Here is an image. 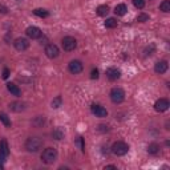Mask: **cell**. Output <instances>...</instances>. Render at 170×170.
Returning <instances> with one entry per match:
<instances>
[{"mask_svg": "<svg viewBox=\"0 0 170 170\" xmlns=\"http://www.w3.org/2000/svg\"><path fill=\"white\" fill-rule=\"evenodd\" d=\"M41 160H43V162L47 163V165L53 163L57 160V150L53 148H47L45 150L43 151V154H41Z\"/></svg>", "mask_w": 170, "mask_h": 170, "instance_id": "cell-1", "label": "cell"}, {"mask_svg": "<svg viewBox=\"0 0 170 170\" xmlns=\"http://www.w3.org/2000/svg\"><path fill=\"white\" fill-rule=\"evenodd\" d=\"M43 146V141H41L39 137H31V138L27 140L25 142V149L31 153H36L39 151V149Z\"/></svg>", "mask_w": 170, "mask_h": 170, "instance_id": "cell-2", "label": "cell"}, {"mask_svg": "<svg viewBox=\"0 0 170 170\" xmlns=\"http://www.w3.org/2000/svg\"><path fill=\"white\" fill-rule=\"evenodd\" d=\"M112 151L116 154V156H125V154L129 151V146H128V144H125V142H122V141H117V142L113 144Z\"/></svg>", "mask_w": 170, "mask_h": 170, "instance_id": "cell-3", "label": "cell"}, {"mask_svg": "<svg viewBox=\"0 0 170 170\" xmlns=\"http://www.w3.org/2000/svg\"><path fill=\"white\" fill-rule=\"evenodd\" d=\"M110 100L114 104H120L125 100V92L121 88H113L110 91Z\"/></svg>", "mask_w": 170, "mask_h": 170, "instance_id": "cell-4", "label": "cell"}, {"mask_svg": "<svg viewBox=\"0 0 170 170\" xmlns=\"http://www.w3.org/2000/svg\"><path fill=\"white\" fill-rule=\"evenodd\" d=\"M77 47V40L72 36H67L62 39V48L67 52H72V50L76 49Z\"/></svg>", "mask_w": 170, "mask_h": 170, "instance_id": "cell-5", "label": "cell"}, {"mask_svg": "<svg viewBox=\"0 0 170 170\" xmlns=\"http://www.w3.org/2000/svg\"><path fill=\"white\" fill-rule=\"evenodd\" d=\"M59 53H60V50H59L57 45H55V44H48V45L45 47V55H47V57L56 59L59 56Z\"/></svg>", "mask_w": 170, "mask_h": 170, "instance_id": "cell-6", "label": "cell"}, {"mask_svg": "<svg viewBox=\"0 0 170 170\" xmlns=\"http://www.w3.org/2000/svg\"><path fill=\"white\" fill-rule=\"evenodd\" d=\"M169 106H170V104L166 98H160V100H157L156 104H154V109H156L157 112H165V110L169 109Z\"/></svg>", "mask_w": 170, "mask_h": 170, "instance_id": "cell-7", "label": "cell"}, {"mask_svg": "<svg viewBox=\"0 0 170 170\" xmlns=\"http://www.w3.org/2000/svg\"><path fill=\"white\" fill-rule=\"evenodd\" d=\"M13 45L17 50H25V49H28V47H29V41L24 37H19L15 40Z\"/></svg>", "mask_w": 170, "mask_h": 170, "instance_id": "cell-8", "label": "cell"}, {"mask_svg": "<svg viewBox=\"0 0 170 170\" xmlns=\"http://www.w3.org/2000/svg\"><path fill=\"white\" fill-rule=\"evenodd\" d=\"M91 110L96 117H106V116H108L106 109L102 108V106H100V105H96V104H93V105L91 106Z\"/></svg>", "mask_w": 170, "mask_h": 170, "instance_id": "cell-9", "label": "cell"}, {"mask_svg": "<svg viewBox=\"0 0 170 170\" xmlns=\"http://www.w3.org/2000/svg\"><path fill=\"white\" fill-rule=\"evenodd\" d=\"M69 71L73 74H79L82 72V62L79 60H73L69 62Z\"/></svg>", "mask_w": 170, "mask_h": 170, "instance_id": "cell-10", "label": "cell"}, {"mask_svg": "<svg viewBox=\"0 0 170 170\" xmlns=\"http://www.w3.org/2000/svg\"><path fill=\"white\" fill-rule=\"evenodd\" d=\"M25 33L29 39H39L41 36V31H40V28H37V27H28Z\"/></svg>", "mask_w": 170, "mask_h": 170, "instance_id": "cell-11", "label": "cell"}, {"mask_svg": "<svg viewBox=\"0 0 170 170\" xmlns=\"http://www.w3.org/2000/svg\"><path fill=\"white\" fill-rule=\"evenodd\" d=\"M106 76H108V79H109V80L114 81V80L120 79L121 72H120V69H117V68H109V69L106 71Z\"/></svg>", "mask_w": 170, "mask_h": 170, "instance_id": "cell-12", "label": "cell"}, {"mask_svg": "<svg viewBox=\"0 0 170 170\" xmlns=\"http://www.w3.org/2000/svg\"><path fill=\"white\" fill-rule=\"evenodd\" d=\"M154 71H156V73H165L166 71H168V61L162 60V61H158L156 64V67H154Z\"/></svg>", "mask_w": 170, "mask_h": 170, "instance_id": "cell-13", "label": "cell"}, {"mask_svg": "<svg viewBox=\"0 0 170 170\" xmlns=\"http://www.w3.org/2000/svg\"><path fill=\"white\" fill-rule=\"evenodd\" d=\"M10 154V148H8V142L5 140L0 141V157H7Z\"/></svg>", "mask_w": 170, "mask_h": 170, "instance_id": "cell-14", "label": "cell"}, {"mask_svg": "<svg viewBox=\"0 0 170 170\" xmlns=\"http://www.w3.org/2000/svg\"><path fill=\"white\" fill-rule=\"evenodd\" d=\"M7 89H8V92H10L11 94H13V96H17L19 97L20 94H22V91H20V88L17 85H15L13 82H8L7 84Z\"/></svg>", "mask_w": 170, "mask_h": 170, "instance_id": "cell-15", "label": "cell"}, {"mask_svg": "<svg viewBox=\"0 0 170 170\" xmlns=\"http://www.w3.org/2000/svg\"><path fill=\"white\" fill-rule=\"evenodd\" d=\"M114 12H116V15H118V16H124V15L128 12V8L125 4H118V5H116Z\"/></svg>", "mask_w": 170, "mask_h": 170, "instance_id": "cell-16", "label": "cell"}, {"mask_svg": "<svg viewBox=\"0 0 170 170\" xmlns=\"http://www.w3.org/2000/svg\"><path fill=\"white\" fill-rule=\"evenodd\" d=\"M10 108L13 110V112H22V110L25 109V104L23 102H12L10 105Z\"/></svg>", "mask_w": 170, "mask_h": 170, "instance_id": "cell-17", "label": "cell"}, {"mask_svg": "<svg viewBox=\"0 0 170 170\" xmlns=\"http://www.w3.org/2000/svg\"><path fill=\"white\" fill-rule=\"evenodd\" d=\"M109 13V7L108 5H100L97 8V15L98 16H106Z\"/></svg>", "mask_w": 170, "mask_h": 170, "instance_id": "cell-18", "label": "cell"}, {"mask_svg": "<svg viewBox=\"0 0 170 170\" xmlns=\"http://www.w3.org/2000/svg\"><path fill=\"white\" fill-rule=\"evenodd\" d=\"M105 27L106 28H116L117 27V20L113 19V17H109V19L105 20Z\"/></svg>", "mask_w": 170, "mask_h": 170, "instance_id": "cell-19", "label": "cell"}, {"mask_svg": "<svg viewBox=\"0 0 170 170\" xmlns=\"http://www.w3.org/2000/svg\"><path fill=\"white\" fill-rule=\"evenodd\" d=\"M160 10L162 11V12H169V11H170V1H169V0H163V1L161 3Z\"/></svg>", "mask_w": 170, "mask_h": 170, "instance_id": "cell-20", "label": "cell"}, {"mask_svg": "<svg viewBox=\"0 0 170 170\" xmlns=\"http://www.w3.org/2000/svg\"><path fill=\"white\" fill-rule=\"evenodd\" d=\"M0 121H1L7 128L11 126V121H10V118H8V116L5 114V113H0Z\"/></svg>", "mask_w": 170, "mask_h": 170, "instance_id": "cell-21", "label": "cell"}, {"mask_svg": "<svg viewBox=\"0 0 170 170\" xmlns=\"http://www.w3.org/2000/svg\"><path fill=\"white\" fill-rule=\"evenodd\" d=\"M158 150H160V146H158L157 144H150L148 146V151L150 154H157Z\"/></svg>", "mask_w": 170, "mask_h": 170, "instance_id": "cell-22", "label": "cell"}, {"mask_svg": "<svg viewBox=\"0 0 170 170\" xmlns=\"http://www.w3.org/2000/svg\"><path fill=\"white\" fill-rule=\"evenodd\" d=\"M33 13L36 15V16H40V17H47L48 16V11H45V10H40V8H37V10H35L33 11Z\"/></svg>", "mask_w": 170, "mask_h": 170, "instance_id": "cell-23", "label": "cell"}, {"mask_svg": "<svg viewBox=\"0 0 170 170\" xmlns=\"http://www.w3.org/2000/svg\"><path fill=\"white\" fill-rule=\"evenodd\" d=\"M61 102H62V100H61V97L60 96H57L55 98V100L52 101V108H55V109H57V108H60L61 106Z\"/></svg>", "mask_w": 170, "mask_h": 170, "instance_id": "cell-24", "label": "cell"}, {"mask_svg": "<svg viewBox=\"0 0 170 170\" xmlns=\"http://www.w3.org/2000/svg\"><path fill=\"white\" fill-rule=\"evenodd\" d=\"M133 4L136 8H138V10H142V8L145 7V0H133Z\"/></svg>", "mask_w": 170, "mask_h": 170, "instance_id": "cell-25", "label": "cell"}, {"mask_svg": "<svg viewBox=\"0 0 170 170\" xmlns=\"http://www.w3.org/2000/svg\"><path fill=\"white\" fill-rule=\"evenodd\" d=\"M53 136L56 137V140H61L62 136H64V133L61 132V129H56L55 132H53Z\"/></svg>", "mask_w": 170, "mask_h": 170, "instance_id": "cell-26", "label": "cell"}, {"mask_svg": "<svg viewBox=\"0 0 170 170\" xmlns=\"http://www.w3.org/2000/svg\"><path fill=\"white\" fill-rule=\"evenodd\" d=\"M137 20L141 22V23H144V22H146V20H149V16H148V15H145V13H141V15H138Z\"/></svg>", "mask_w": 170, "mask_h": 170, "instance_id": "cell-27", "label": "cell"}, {"mask_svg": "<svg viewBox=\"0 0 170 170\" xmlns=\"http://www.w3.org/2000/svg\"><path fill=\"white\" fill-rule=\"evenodd\" d=\"M91 79H92V80H96V79H98V71H97V69H93V71H92V73H91Z\"/></svg>", "mask_w": 170, "mask_h": 170, "instance_id": "cell-28", "label": "cell"}, {"mask_svg": "<svg viewBox=\"0 0 170 170\" xmlns=\"http://www.w3.org/2000/svg\"><path fill=\"white\" fill-rule=\"evenodd\" d=\"M8 76H10V69L5 68V69L3 71V79H8Z\"/></svg>", "mask_w": 170, "mask_h": 170, "instance_id": "cell-29", "label": "cell"}, {"mask_svg": "<svg viewBox=\"0 0 170 170\" xmlns=\"http://www.w3.org/2000/svg\"><path fill=\"white\" fill-rule=\"evenodd\" d=\"M0 12H1V13H7V8L0 7Z\"/></svg>", "mask_w": 170, "mask_h": 170, "instance_id": "cell-30", "label": "cell"}, {"mask_svg": "<svg viewBox=\"0 0 170 170\" xmlns=\"http://www.w3.org/2000/svg\"><path fill=\"white\" fill-rule=\"evenodd\" d=\"M105 169H116L114 165H109V166H105Z\"/></svg>", "mask_w": 170, "mask_h": 170, "instance_id": "cell-31", "label": "cell"}, {"mask_svg": "<svg viewBox=\"0 0 170 170\" xmlns=\"http://www.w3.org/2000/svg\"><path fill=\"white\" fill-rule=\"evenodd\" d=\"M0 168H3V162H1V161H0Z\"/></svg>", "mask_w": 170, "mask_h": 170, "instance_id": "cell-32", "label": "cell"}]
</instances>
